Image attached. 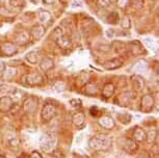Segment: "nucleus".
I'll return each mask as SVG.
<instances>
[{"label":"nucleus","instance_id":"4c0bfd02","mask_svg":"<svg viewBox=\"0 0 159 158\" xmlns=\"http://www.w3.org/2000/svg\"><path fill=\"white\" fill-rule=\"evenodd\" d=\"M137 158H145V157H143V155H139V157H137Z\"/></svg>","mask_w":159,"mask_h":158},{"label":"nucleus","instance_id":"f8f14e48","mask_svg":"<svg viewBox=\"0 0 159 158\" xmlns=\"http://www.w3.org/2000/svg\"><path fill=\"white\" fill-rule=\"evenodd\" d=\"M123 148H124V150L127 152V153L133 154L134 152L137 150V144L134 139L127 138V139H125L124 144H123Z\"/></svg>","mask_w":159,"mask_h":158},{"label":"nucleus","instance_id":"1a4fd4ad","mask_svg":"<svg viewBox=\"0 0 159 158\" xmlns=\"http://www.w3.org/2000/svg\"><path fill=\"white\" fill-rule=\"evenodd\" d=\"M1 52L3 53L5 56H13L18 52V48L14 44L7 42L1 46Z\"/></svg>","mask_w":159,"mask_h":158},{"label":"nucleus","instance_id":"20e7f679","mask_svg":"<svg viewBox=\"0 0 159 158\" xmlns=\"http://www.w3.org/2000/svg\"><path fill=\"white\" fill-rule=\"evenodd\" d=\"M24 82L28 86L41 85L43 82V76L39 72H31L24 77Z\"/></svg>","mask_w":159,"mask_h":158},{"label":"nucleus","instance_id":"f704fd0d","mask_svg":"<svg viewBox=\"0 0 159 158\" xmlns=\"http://www.w3.org/2000/svg\"><path fill=\"white\" fill-rule=\"evenodd\" d=\"M55 1H56V0H43V2L46 5H52V4H54Z\"/></svg>","mask_w":159,"mask_h":158},{"label":"nucleus","instance_id":"4468645a","mask_svg":"<svg viewBox=\"0 0 159 158\" xmlns=\"http://www.w3.org/2000/svg\"><path fill=\"white\" fill-rule=\"evenodd\" d=\"M53 67H54V61H53L52 58L48 57V56L44 57L40 61V68L44 72H48V71H50Z\"/></svg>","mask_w":159,"mask_h":158},{"label":"nucleus","instance_id":"c85d7f7f","mask_svg":"<svg viewBox=\"0 0 159 158\" xmlns=\"http://www.w3.org/2000/svg\"><path fill=\"white\" fill-rule=\"evenodd\" d=\"M121 26L124 29H127V28L130 27V19H129L128 17H125L121 22Z\"/></svg>","mask_w":159,"mask_h":158},{"label":"nucleus","instance_id":"7c9ffc66","mask_svg":"<svg viewBox=\"0 0 159 158\" xmlns=\"http://www.w3.org/2000/svg\"><path fill=\"white\" fill-rule=\"evenodd\" d=\"M54 88L56 89L57 92H61L62 89L65 88V83L61 82V81H56L54 83Z\"/></svg>","mask_w":159,"mask_h":158},{"label":"nucleus","instance_id":"ddd939ff","mask_svg":"<svg viewBox=\"0 0 159 158\" xmlns=\"http://www.w3.org/2000/svg\"><path fill=\"white\" fill-rule=\"evenodd\" d=\"M133 138L135 142H145L147 139V133L146 131L142 129L140 127H135L133 130Z\"/></svg>","mask_w":159,"mask_h":158},{"label":"nucleus","instance_id":"6e6552de","mask_svg":"<svg viewBox=\"0 0 159 158\" xmlns=\"http://www.w3.org/2000/svg\"><path fill=\"white\" fill-rule=\"evenodd\" d=\"M13 99L11 97L4 96L0 98V111L1 112H8L13 108Z\"/></svg>","mask_w":159,"mask_h":158},{"label":"nucleus","instance_id":"dca6fc26","mask_svg":"<svg viewBox=\"0 0 159 158\" xmlns=\"http://www.w3.org/2000/svg\"><path fill=\"white\" fill-rule=\"evenodd\" d=\"M84 121H85V115L82 112H76L72 117V122H73V124L76 127L83 126L84 125Z\"/></svg>","mask_w":159,"mask_h":158},{"label":"nucleus","instance_id":"9d476101","mask_svg":"<svg viewBox=\"0 0 159 158\" xmlns=\"http://www.w3.org/2000/svg\"><path fill=\"white\" fill-rule=\"evenodd\" d=\"M45 32H46V28L45 26L41 25V24H38V25H34V27L31 28L30 30V35L34 40H40L44 37Z\"/></svg>","mask_w":159,"mask_h":158},{"label":"nucleus","instance_id":"72a5a7b5","mask_svg":"<svg viewBox=\"0 0 159 158\" xmlns=\"http://www.w3.org/2000/svg\"><path fill=\"white\" fill-rule=\"evenodd\" d=\"M29 158H42V155L39 153V152H37V151H34L31 153V155L29 156Z\"/></svg>","mask_w":159,"mask_h":158},{"label":"nucleus","instance_id":"7ed1b4c3","mask_svg":"<svg viewBox=\"0 0 159 158\" xmlns=\"http://www.w3.org/2000/svg\"><path fill=\"white\" fill-rule=\"evenodd\" d=\"M56 141L53 136L45 135L41 139V149L45 153H52L54 151Z\"/></svg>","mask_w":159,"mask_h":158},{"label":"nucleus","instance_id":"aec40b11","mask_svg":"<svg viewBox=\"0 0 159 158\" xmlns=\"http://www.w3.org/2000/svg\"><path fill=\"white\" fill-rule=\"evenodd\" d=\"M115 93V85L112 83H106L103 88V91H102V95L105 98H110Z\"/></svg>","mask_w":159,"mask_h":158},{"label":"nucleus","instance_id":"58836bf2","mask_svg":"<svg viewBox=\"0 0 159 158\" xmlns=\"http://www.w3.org/2000/svg\"><path fill=\"white\" fill-rule=\"evenodd\" d=\"M1 91H2V88H1V85H0V93H1Z\"/></svg>","mask_w":159,"mask_h":158},{"label":"nucleus","instance_id":"423d86ee","mask_svg":"<svg viewBox=\"0 0 159 158\" xmlns=\"http://www.w3.org/2000/svg\"><path fill=\"white\" fill-rule=\"evenodd\" d=\"M55 42L59 48L62 50H69L72 48V41L67 34H61L55 38Z\"/></svg>","mask_w":159,"mask_h":158},{"label":"nucleus","instance_id":"412c9836","mask_svg":"<svg viewBox=\"0 0 159 158\" xmlns=\"http://www.w3.org/2000/svg\"><path fill=\"white\" fill-rule=\"evenodd\" d=\"M7 144L11 149H13V150H17V149L19 148V146H20V142H19V139H18V138H16V136H7Z\"/></svg>","mask_w":159,"mask_h":158},{"label":"nucleus","instance_id":"9b49d317","mask_svg":"<svg viewBox=\"0 0 159 158\" xmlns=\"http://www.w3.org/2000/svg\"><path fill=\"white\" fill-rule=\"evenodd\" d=\"M99 124H100V126L103 129H107V130L112 129L115 127V121L109 115H103V117H101L100 121H99Z\"/></svg>","mask_w":159,"mask_h":158},{"label":"nucleus","instance_id":"393cba45","mask_svg":"<svg viewBox=\"0 0 159 158\" xmlns=\"http://www.w3.org/2000/svg\"><path fill=\"white\" fill-rule=\"evenodd\" d=\"M132 45H133V46H131V52L133 53V54L139 55V54H142V53L143 52V49L142 48V46H140L139 43H135V42H133Z\"/></svg>","mask_w":159,"mask_h":158},{"label":"nucleus","instance_id":"cd10ccee","mask_svg":"<svg viewBox=\"0 0 159 158\" xmlns=\"http://www.w3.org/2000/svg\"><path fill=\"white\" fill-rule=\"evenodd\" d=\"M111 4L110 0H97V7L100 8H107L109 5Z\"/></svg>","mask_w":159,"mask_h":158},{"label":"nucleus","instance_id":"473e14b6","mask_svg":"<svg viewBox=\"0 0 159 158\" xmlns=\"http://www.w3.org/2000/svg\"><path fill=\"white\" fill-rule=\"evenodd\" d=\"M118 5L121 8H125L128 5V0H118Z\"/></svg>","mask_w":159,"mask_h":158},{"label":"nucleus","instance_id":"e433bc0d","mask_svg":"<svg viewBox=\"0 0 159 158\" xmlns=\"http://www.w3.org/2000/svg\"><path fill=\"white\" fill-rule=\"evenodd\" d=\"M69 1H70V0H61V3H64V4L69 3Z\"/></svg>","mask_w":159,"mask_h":158},{"label":"nucleus","instance_id":"f257e3e1","mask_svg":"<svg viewBox=\"0 0 159 158\" xmlns=\"http://www.w3.org/2000/svg\"><path fill=\"white\" fill-rule=\"evenodd\" d=\"M56 106L54 105L53 103H45L43 108H42V111H41V118H42V121L44 123H49L50 121H52V119L55 118L56 115Z\"/></svg>","mask_w":159,"mask_h":158},{"label":"nucleus","instance_id":"39448f33","mask_svg":"<svg viewBox=\"0 0 159 158\" xmlns=\"http://www.w3.org/2000/svg\"><path fill=\"white\" fill-rule=\"evenodd\" d=\"M23 110L27 114H32L38 108V99L35 97H29L23 102Z\"/></svg>","mask_w":159,"mask_h":158},{"label":"nucleus","instance_id":"4be33fe9","mask_svg":"<svg viewBox=\"0 0 159 158\" xmlns=\"http://www.w3.org/2000/svg\"><path fill=\"white\" fill-rule=\"evenodd\" d=\"M26 59L28 62H30L31 65H35L39 62V53L37 51H30L26 55Z\"/></svg>","mask_w":159,"mask_h":158},{"label":"nucleus","instance_id":"6ab92c4d","mask_svg":"<svg viewBox=\"0 0 159 158\" xmlns=\"http://www.w3.org/2000/svg\"><path fill=\"white\" fill-rule=\"evenodd\" d=\"M28 40H29V34L26 31H21L20 34L16 37V38H15L16 43L18 45H20V46H22V45H25L28 42Z\"/></svg>","mask_w":159,"mask_h":158},{"label":"nucleus","instance_id":"c756f323","mask_svg":"<svg viewBox=\"0 0 159 158\" xmlns=\"http://www.w3.org/2000/svg\"><path fill=\"white\" fill-rule=\"evenodd\" d=\"M70 104L72 107L74 108H78V107H81V100L79 99H72L70 101Z\"/></svg>","mask_w":159,"mask_h":158},{"label":"nucleus","instance_id":"f03ea898","mask_svg":"<svg viewBox=\"0 0 159 158\" xmlns=\"http://www.w3.org/2000/svg\"><path fill=\"white\" fill-rule=\"evenodd\" d=\"M110 139L107 138H102V136H94L89 141V146L93 150L102 151L109 147Z\"/></svg>","mask_w":159,"mask_h":158},{"label":"nucleus","instance_id":"2f4dec72","mask_svg":"<svg viewBox=\"0 0 159 158\" xmlns=\"http://www.w3.org/2000/svg\"><path fill=\"white\" fill-rule=\"evenodd\" d=\"M145 44L149 47V48L155 49V43H154V41H153L152 38H146V40H145Z\"/></svg>","mask_w":159,"mask_h":158},{"label":"nucleus","instance_id":"5701e85b","mask_svg":"<svg viewBox=\"0 0 159 158\" xmlns=\"http://www.w3.org/2000/svg\"><path fill=\"white\" fill-rule=\"evenodd\" d=\"M84 93L86 95H89V96H95V95H97L98 93V88L96 84H93V83H91V84H88L85 86V92Z\"/></svg>","mask_w":159,"mask_h":158},{"label":"nucleus","instance_id":"0eeeda50","mask_svg":"<svg viewBox=\"0 0 159 158\" xmlns=\"http://www.w3.org/2000/svg\"><path fill=\"white\" fill-rule=\"evenodd\" d=\"M154 108V98L150 95H146L142 99V105H140V109L145 112H150Z\"/></svg>","mask_w":159,"mask_h":158},{"label":"nucleus","instance_id":"c9c22d12","mask_svg":"<svg viewBox=\"0 0 159 158\" xmlns=\"http://www.w3.org/2000/svg\"><path fill=\"white\" fill-rule=\"evenodd\" d=\"M5 70V65L3 61H0V72H3Z\"/></svg>","mask_w":159,"mask_h":158},{"label":"nucleus","instance_id":"a211bd4d","mask_svg":"<svg viewBox=\"0 0 159 158\" xmlns=\"http://www.w3.org/2000/svg\"><path fill=\"white\" fill-rule=\"evenodd\" d=\"M51 19H52V15H51L48 11H44V10H41L39 11V20H40L41 23L43 24H47L49 23Z\"/></svg>","mask_w":159,"mask_h":158},{"label":"nucleus","instance_id":"bb28decb","mask_svg":"<svg viewBox=\"0 0 159 158\" xmlns=\"http://www.w3.org/2000/svg\"><path fill=\"white\" fill-rule=\"evenodd\" d=\"M134 69H135V71H145L148 69V65H147L146 61H140L139 62H136V65H134Z\"/></svg>","mask_w":159,"mask_h":158},{"label":"nucleus","instance_id":"2eb2a0df","mask_svg":"<svg viewBox=\"0 0 159 158\" xmlns=\"http://www.w3.org/2000/svg\"><path fill=\"white\" fill-rule=\"evenodd\" d=\"M122 65H123V62L120 58H113L111 61L105 62L103 65V68H105L106 70H116V69H119Z\"/></svg>","mask_w":159,"mask_h":158},{"label":"nucleus","instance_id":"f3484780","mask_svg":"<svg viewBox=\"0 0 159 158\" xmlns=\"http://www.w3.org/2000/svg\"><path fill=\"white\" fill-rule=\"evenodd\" d=\"M132 85L136 91H142L145 88V80H143L140 76L134 75L132 77Z\"/></svg>","mask_w":159,"mask_h":158},{"label":"nucleus","instance_id":"a878e982","mask_svg":"<svg viewBox=\"0 0 159 158\" xmlns=\"http://www.w3.org/2000/svg\"><path fill=\"white\" fill-rule=\"evenodd\" d=\"M130 1V4L136 10H140V8L143 7L145 5V0H129Z\"/></svg>","mask_w":159,"mask_h":158},{"label":"nucleus","instance_id":"b1692460","mask_svg":"<svg viewBox=\"0 0 159 158\" xmlns=\"http://www.w3.org/2000/svg\"><path fill=\"white\" fill-rule=\"evenodd\" d=\"M17 74V71L14 69H11V68H10V69H7L3 71V78L5 80H11V78H14L15 76H16Z\"/></svg>","mask_w":159,"mask_h":158}]
</instances>
